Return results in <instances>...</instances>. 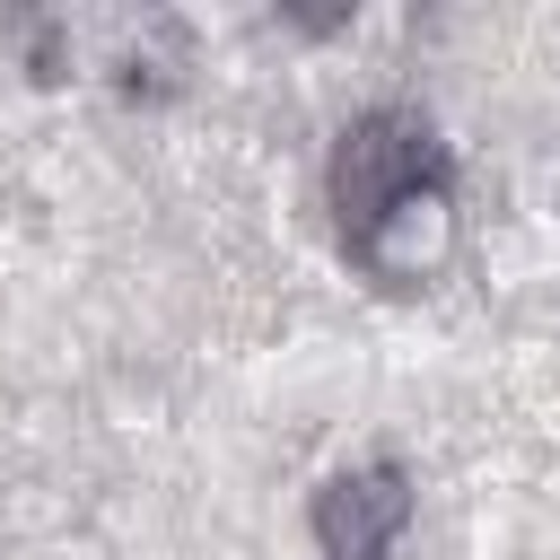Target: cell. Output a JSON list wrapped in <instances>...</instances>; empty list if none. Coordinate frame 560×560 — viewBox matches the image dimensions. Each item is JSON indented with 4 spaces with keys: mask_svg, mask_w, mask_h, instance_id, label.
<instances>
[{
    "mask_svg": "<svg viewBox=\"0 0 560 560\" xmlns=\"http://www.w3.org/2000/svg\"><path fill=\"white\" fill-rule=\"evenodd\" d=\"M411 508H420V490H411V472H402L394 455L324 472V481H315V499H306L315 560H394V542H402Z\"/></svg>",
    "mask_w": 560,
    "mask_h": 560,
    "instance_id": "2",
    "label": "cell"
},
{
    "mask_svg": "<svg viewBox=\"0 0 560 560\" xmlns=\"http://www.w3.org/2000/svg\"><path fill=\"white\" fill-rule=\"evenodd\" d=\"M438 175H455V158H446V140H438V122H429V114H411V105H368V114H350V122H341V140H332V158H324L332 228H341V236H359L376 210H394L402 192H420V184H438Z\"/></svg>",
    "mask_w": 560,
    "mask_h": 560,
    "instance_id": "1",
    "label": "cell"
},
{
    "mask_svg": "<svg viewBox=\"0 0 560 560\" xmlns=\"http://www.w3.org/2000/svg\"><path fill=\"white\" fill-rule=\"evenodd\" d=\"M455 175H438V184H420V192H402L394 210H376L359 236H341V254L376 280V289H429V280H446V262H455Z\"/></svg>",
    "mask_w": 560,
    "mask_h": 560,
    "instance_id": "3",
    "label": "cell"
}]
</instances>
